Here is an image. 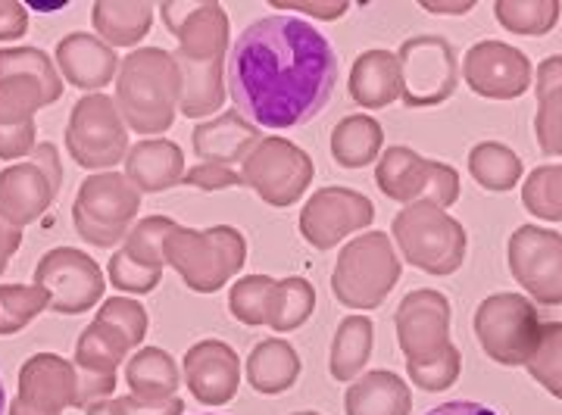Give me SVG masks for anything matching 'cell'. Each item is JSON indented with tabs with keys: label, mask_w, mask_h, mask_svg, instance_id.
I'll use <instances>...</instances> for the list:
<instances>
[{
	"label": "cell",
	"mask_w": 562,
	"mask_h": 415,
	"mask_svg": "<svg viewBox=\"0 0 562 415\" xmlns=\"http://www.w3.org/2000/svg\"><path fill=\"white\" fill-rule=\"evenodd\" d=\"M7 413V388H3V378H0V415Z\"/></svg>",
	"instance_id": "cell-3"
},
{
	"label": "cell",
	"mask_w": 562,
	"mask_h": 415,
	"mask_svg": "<svg viewBox=\"0 0 562 415\" xmlns=\"http://www.w3.org/2000/svg\"><path fill=\"white\" fill-rule=\"evenodd\" d=\"M335 85V44L294 13L250 22L228 51V94L260 128H294L319 116Z\"/></svg>",
	"instance_id": "cell-1"
},
{
	"label": "cell",
	"mask_w": 562,
	"mask_h": 415,
	"mask_svg": "<svg viewBox=\"0 0 562 415\" xmlns=\"http://www.w3.org/2000/svg\"><path fill=\"white\" fill-rule=\"evenodd\" d=\"M425 415H501V413H494L491 406L475 403V400H457V403H443V406H435L431 413H425Z\"/></svg>",
	"instance_id": "cell-2"
},
{
	"label": "cell",
	"mask_w": 562,
	"mask_h": 415,
	"mask_svg": "<svg viewBox=\"0 0 562 415\" xmlns=\"http://www.w3.org/2000/svg\"><path fill=\"white\" fill-rule=\"evenodd\" d=\"M203 415H213V413H203Z\"/></svg>",
	"instance_id": "cell-4"
}]
</instances>
